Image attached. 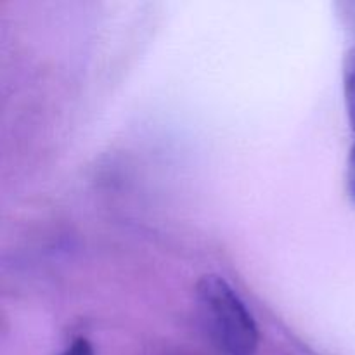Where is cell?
I'll list each match as a JSON object with an SVG mask.
<instances>
[{"instance_id":"1","label":"cell","mask_w":355,"mask_h":355,"mask_svg":"<svg viewBox=\"0 0 355 355\" xmlns=\"http://www.w3.org/2000/svg\"><path fill=\"white\" fill-rule=\"evenodd\" d=\"M196 309L211 345L222 355H255L259 326L234 288L222 276L207 274L196 284Z\"/></svg>"},{"instance_id":"2","label":"cell","mask_w":355,"mask_h":355,"mask_svg":"<svg viewBox=\"0 0 355 355\" xmlns=\"http://www.w3.org/2000/svg\"><path fill=\"white\" fill-rule=\"evenodd\" d=\"M343 94H345L349 123L354 132V144L347 165V193L355 205V47L350 49L343 59Z\"/></svg>"},{"instance_id":"3","label":"cell","mask_w":355,"mask_h":355,"mask_svg":"<svg viewBox=\"0 0 355 355\" xmlns=\"http://www.w3.org/2000/svg\"><path fill=\"white\" fill-rule=\"evenodd\" d=\"M58 355H96V354H94L92 343H90L87 338L78 336V338L73 340V342Z\"/></svg>"}]
</instances>
